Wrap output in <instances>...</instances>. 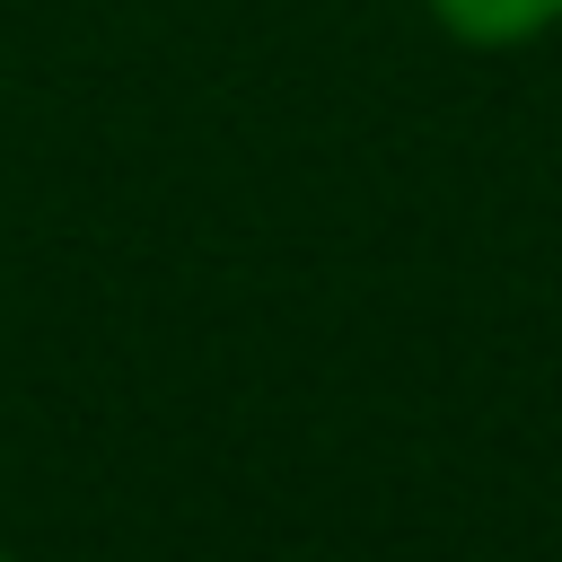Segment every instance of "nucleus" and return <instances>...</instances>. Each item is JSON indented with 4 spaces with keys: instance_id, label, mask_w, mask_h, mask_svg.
Returning a JSON list of instances; mask_svg holds the SVG:
<instances>
[{
    "instance_id": "obj_1",
    "label": "nucleus",
    "mask_w": 562,
    "mask_h": 562,
    "mask_svg": "<svg viewBox=\"0 0 562 562\" xmlns=\"http://www.w3.org/2000/svg\"><path fill=\"white\" fill-rule=\"evenodd\" d=\"M439 35L474 44V53H509V44H536L562 26V0H422Z\"/></svg>"
}]
</instances>
